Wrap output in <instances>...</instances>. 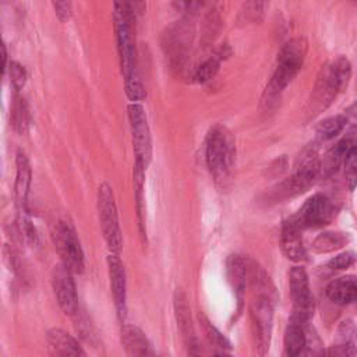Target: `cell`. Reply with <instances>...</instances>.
<instances>
[{"mask_svg": "<svg viewBox=\"0 0 357 357\" xmlns=\"http://www.w3.org/2000/svg\"><path fill=\"white\" fill-rule=\"evenodd\" d=\"M326 296L339 305H346L357 300V276L346 275L332 280L326 287Z\"/></svg>", "mask_w": 357, "mask_h": 357, "instance_id": "23", "label": "cell"}, {"mask_svg": "<svg viewBox=\"0 0 357 357\" xmlns=\"http://www.w3.org/2000/svg\"><path fill=\"white\" fill-rule=\"evenodd\" d=\"M174 312H176V319H177L180 332L183 335L184 343L188 349L190 357H199V347H198L194 325L191 321L190 305L187 303L185 296L180 291H176L174 294Z\"/></svg>", "mask_w": 357, "mask_h": 357, "instance_id": "15", "label": "cell"}, {"mask_svg": "<svg viewBox=\"0 0 357 357\" xmlns=\"http://www.w3.org/2000/svg\"><path fill=\"white\" fill-rule=\"evenodd\" d=\"M98 216L103 238L110 254H119L123 245L121 229L119 223L114 194L107 183H102L98 190Z\"/></svg>", "mask_w": 357, "mask_h": 357, "instance_id": "8", "label": "cell"}, {"mask_svg": "<svg viewBox=\"0 0 357 357\" xmlns=\"http://www.w3.org/2000/svg\"><path fill=\"white\" fill-rule=\"evenodd\" d=\"M304 321L290 317L286 331H284V353L286 357H303L307 347V335H305Z\"/></svg>", "mask_w": 357, "mask_h": 357, "instance_id": "22", "label": "cell"}, {"mask_svg": "<svg viewBox=\"0 0 357 357\" xmlns=\"http://www.w3.org/2000/svg\"><path fill=\"white\" fill-rule=\"evenodd\" d=\"M121 344L127 357H156L149 339L135 325H124L121 328Z\"/></svg>", "mask_w": 357, "mask_h": 357, "instance_id": "17", "label": "cell"}, {"mask_svg": "<svg viewBox=\"0 0 357 357\" xmlns=\"http://www.w3.org/2000/svg\"><path fill=\"white\" fill-rule=\"evenodd\" d=\"M356 303H357V300H356Z\"/></svg>", "mask_w": 357, "mask_h": 357, "instance_id": "36", "label": "cell"}, {"mask_svg": "<svg viewBox=\"0 0 357 357\" xmlns=\"http://www.w3.org/2000/svg\"><path fill=\"white\" fill-rule=\"evenodd\" d=\"M346 124H347V117L344 114L332 116V117H328L318 123L317 134L324 141L332 139L344 130Z\"/></svg>", "mask_w": 357, "mask_h": 357, "instance_id": "27", "label": "cell"}, {"mask_svg": "<svg viewBox=\"0 0 357 357\" xmlns=\"http://www.w3.org/2000/svg\"><path fill=\"white\" fill-rule=\"evenodd\" d=\"M236 146L231 132L223 126L209 130L205 141V162L216 183L225 184L234 165Z\"/></svg>", "mask_w": 357, "mask_h": 357, "instance_id": "4", "label": "cell"}, {"mask_svg": "<svg viewBox=\"0 0 357 357\" xmlns=\"http://www.w3.org/2000/svg\"><path fill=\"white\" fill-rule=\"evenodd\" d=\"M357 259V255L353 252V251H344L339 255H336L335 258H332L329 262H328V266L331 269H347L349 266H351Z\"/></svg>", "mask_w": 357, "mask_h": 357, "instance_id": "31", "label": "cell"}, {"mask_svg": "<svg viewBox=\"0 0 357 357\" xmlns=\"http://www.w3.org/2000/svg\"><path fill=\"white\" fill-rule=\"evenodd\" d=\"M308 43L303 36H296L287 40L278 53L275 71L268 82L265 95L271 99L282 93V91L294 79L301 70L307 54Z\"/></svg>", "mask_w": 357, "mask_h": 357, "instance_id": "3", "label": "cell"}, {"mask_svg": "<svg viewBox=\"0 0 357 357\" xmlns=\"http://www.w3.org/2000/svg\"><path fill=\"white\" fill-rule=\"evenodd\" d=\"M357 146V131L347 132L340 141H337L326 153L322 163V173L332 174L340 165H343L347 155Z\"/></svg>", "mask_w": 357, "mask_h": 357, "instance_id": "21", "label": "cell"}, {"mask_svg": "<svg viewBox=\"0 0 357 357\" xmlns=\"http://www.w3.org/2000/svg\"><path fill=\"white\" fill-rule=\"evenodd\" d=\"M107 268L110 278V289L114 300V307L120 319L126 317V298H127V283H126V269L119 258V254H109Z\"/></svg>", "mask_w": 357, "mask_h": 357, "instance_id": "14", "label": "cell"}, {"mask_svg": "<svg viewBox=\"0 0 357 357\" xmlns=\"http://www.w3.org/2000/svg\"><path fill=\"white\" fill-rule=\"evenodd\" d=\"M357 356V329L350 319L343 321L337 328V339L329 346L324 357H356Z\"/></svg>", "mask_w": 357, "mask_h": 357, "instance_id": "18", "label": "cell"}, {"mask_svg": "<svg viewBox=\"0 0 357 357\" xmlns=\"http://www.w3.org/2000/svg\"><path fill=\"white\" fill-rule=\"evenodd\" d=\"M52 6L60 21H67L71 17L73 4L70 1H53Z\"/></svg>", "mask_w": 357, "mask_h": 357, "instance_id": "33", "label": "cell"}, {"mask_svg": "<svg viewBox=\"0 0 357 357\" xmlns=\"http://www.w3.org/2000/svg\"><path fill=\"white\" fill-rule=\"evenodd\" d=\"M347 243H349V236L346 233L324 231L312 240L311 248L317 254H326L344 247Z\"/></svg>", "mask_w": 357, "mask_h": 357, "instance_id": "24", "label": "cell"}, {"mask_svg": "<svg viewBox=\"0 0 357 357\" xmlns=\"http://www.w3.org/2000/svg\"><path fill=\"white\" fill-rule=\"evenodd\" d=\"M128 120L132 135L135 163H139L144 167H146L152 155V142L148 119L144 107L138 103L128 105Z\"/></svg>", "mask_w": 357, "mask_h": 357, "instance_id": "10", "label": "cell"}, {"mask_svg": "<svg viewBox=\"0 0 357 357\" xmlns=\"http://www.w3.org/2000/svg\"><path fill=\"white\" fill-rule=\"evenodd\" d=\"M264 3H247L244 4L245 11H241V14H244V21H258V14H262V8H264Z\"/></svg>", "mask_w": 357, "mask_h": 357, "instance_id": "32", "label": "cell"}, {"mask_svg": "<svg viewBox=\"0 0 357 357\" xmlns=\"http://www.w3.org/2000/svg\"><path fill=\"white\" fill-rule=\"evenodd\" d=\"M47 349L52 357H86L78 340L60 328L47 332Z\"/></svg>", "mask_w": 357, "mask_h": 357, "instance_id": "16", "label": "cell"}, {"mask_svg": "<svg viewBox=\"0 0 357 357\" xmlns=\"http://www.w3.org/2000/svg\"><path fill=\"white\" fill-rule=\"evenodd\" d=\"M52 240L61 265L71 273H81L84 271V251L73 223L66 219L57 220L52 227Z\"/></svg>", "mask_w": 357, "mask_h": 357, "instance_id": "6", "label": "cell"}, {"mask_svg": "<svg viewBox=\"0 0 357 357\" xmlns=\"http://www.w3.org/2000/svg\"><path fill=\"white\" fill-rule=\"evenodd\" d=\"M250 318L255 349L259 356H265L272 337L273 294L254 293L250 303Z\"/></svg>", "mask_w": 357, "mask_h": 357, "instance_id": "7", "label": "cell"}, {"mask_svg": "<svg viewBox=\"0 0 357 357\" xmlns=\"http://www.w3.org/2000/svg\"><path fill=\"white\" fill-rule=\"evenodd\" d=\"M198 321H199L201 328H202V331L205 333V337L208 339V342L212 346L220 349L222 351H226V350L231 349V344H230L229 339L209 321V318L204 312L198 314Z\"/></svg>", "mask_w": 357, "mask_h": 357, "instance_id": "26", "label": "cell"}, {"mask_svg": "<svg viewBox=\"0 0 357 357\" xmlns=\"http://www.w3.org/2000/svg\"><path fill=\"white\" fill-rule=\"evenodd\" d=\"M191 29L185 21L174 22L163 33V49L174 67H181L187 59L191 43Z\"/></svg>", "mask_w": 357, "mask_h": 357, "instance_id": "13", "label": "cell"}, {"mask_svg": "<svg viewBox=\"0 0 357 357\" xmlns=\"http://www.w3.org/2000/svg\"><path fill=\"white\" fill-rule=\"evenodd\" d=\"M29 120H31V116H29V109L25 99L21 96H15L14 103L11 106V123L14 130L20 134L26 132L29 127Z\"/></svg>", "mask_w": 357, "mask_h": 357, "instance_id": "28", "label": "cell"}, {"mask_svg": "<svg viewBox=\"0 0 357 357\" xmlns=\"http://www.w3.org/2000/svg\"><path fill=\"white\" fill-rule=\"evenodd\" d=\"M227 53L225 52V47H220L212 57H209L208 60H205L201 66L197 67L194 75H192V81L198 82V84H204L208 82L209 79H212L216 73L219 71V66L222 59H225Z\"/></svg>", "mask_w": 357, "mask_h": 357, "instance_id": "25", "label": "cell"}, {"mask_svg": "<svg viewBox=\"0 0 357 357\" xmlns=\"http://www.w3.org/2000/svg\"><path fill=\"white\" fill-rule=\"evenodd\" d=\"M321 173L322 162L319 160L317 148L311 145L305 148L304 152L300 155L293 174L278 187V191L275 192V199H283L289 197L291 198L303 194L311 185H314Z\"/></svg>", "mask_w": 357, "mask_h": 357, "instance_id": "5", "label": "cell"}, {"mask_svg": "<svg viewBox=\"0 0 357 357\" xmlns=\"http://www.w3.org/2000/svg\"><path fill=\"white\" fill-rule=\"evenodd\" d=\"M113 21L117 40V53L120 60L124 85L139 82L137 71V46H135V4L114 3Z\"/></svg>", "mask_w": 357, "mask_h": 357, "instance_id": "1", "label": "cell"}, {"mask_svg": "<svg viewBox=\"0 0 357 357\" xmlns=\"http://www.w3.org/2000/svg\"><path fill=\"white\" fill-rule=\"evenodd\" d=\"M350 77L351 64L346 57L339 56L332 63L325 64L317 77L308 100L310 116L314 117L324 112L347 86Z\"/></svg>", "mask_w": 357, "mask_h": 357, "instance_id": "2", "label": "cell"}, {"mask_svg": "<svg viewBox=\"0 0 357 357\" xmlns=\"http://www.w3.org/2000/svg\"><path fill=\"white\" fill-rule=\"evenodd\" d=\"M333 216V205L331 199L324 194H314L311 195L298 212L291 216V220L301 229L308 227H319L326 223Z\"/></svg>", "mask_w": 357, "mask_h": 357, "instance_id": "11", "label": "cell"}, {"mask_svg": "<svg viewBox=\"0 0 357 357\" xmlns=\"http://www.w3.org/2000/svg\"><path fill=\"white\" fill-rule=\"evenodd\" d=\"M8 74H10V84L15 91H20L26 81V71L24 66H21L17 61H11L8 66Z\"/></svg>", "mask_w": 357, "mask_h": 357, "instance_id": "30", "label": "cell"}, {"mask_svg": "<svg viewBox=\"0 0 357 357\" xmlns=\"http://www.w3.org/2000/svg\"><path fill=\"white\" fill-rule=\"evenodd\" d=\"M344 116L349 119H354V120H357V102H354V103H351L349 107H346V110H344Z\"/></svg>", "mask_w": 357, "mask_h": 357, "instance_id": "34", "label": "cell"}, {"mask_svg": "<svg viewBox=\"0 0 357 357\" xmlns=\"http://www.w3.org/2000/svg\"><path fill=\"white\" fill-rule=\"evenodd\" d=\"M52 287L63 312L70 317H75L79 310L75 283L73 279V273L61 264L53 268Z\"/></svg>", "mask_w": 357, "mask_h": 357, "instance_id": "12", "label": "cell"}, {"mask_svg": "<svg viewBox=\"0 0 357 357\" xmlns=\"http://www.w3.org/2000/svg\"><path fill=\"white\" fill-rule=\"evenodd\" d=\"M301 229L291 220H286L282 227V234H280V247L283 254L294 262H301L307 259V250L303 243V236H301Z\"/></svg>", "mask_w": 357, "mask_h": 357, "instance_id": "19", "label": "cell"}, {"mask_svg": "<svg viewBox=\"0 0 357 357\" xmlns=\"http://www.w3.org/2000/svg\"><path fill=\"white\" fill-rule=\"evenodd\" d=\"M15 183L14 192L20 215H26V201L31 187V165L26 155L22 151H18L15 159Z\"/></svg>", "mask_w": 357, "mask_h": 357, "instance_id": "20", "label": "cell"}, {"mask_svg": "<svg viewBox=\"0 0 357 357\" xmlns=\"http://www.w3.org/2000/svg\"><path fill=\"white\" fill-rule=\"evenodd\" d=\"M344 166V178L350 191L357 187V146L347 155L343 162Z\"/></svg>", "mask_w": 357, "mask_h": 357, "instance_id": "29", "label": "cell"}, {"mask_svg": "<svg viewBox=\"0 0 357 357\" xmlns=\"http://www.w3.org/2000/svg\"><path fill=\"white\" fill-rule=\"evenodd\" d=\"M1 57H3V73L6 71V66H7V63H6V60H7V52H6V46L4 45H1Z\"/></svg>", "mask_w": 357, "mask_h": 357, "instance_id": "35", "label": "cell"}, {"mask_svg": "<svg viewBox=\"0 0 357 357\" xmlns=\"http://www.w3.org/2000/svg\"><path fill=\"white\" fill-rule=\"evenodd\" d=\"M289 291L293 304V317L308 322L314 315L315 303L307 272L303 266H293L289 271Z\"/></svg>", "mask_w": 357, "mask_h": 357, "instance_id": "9", "label": "cell"}]
</instances>
